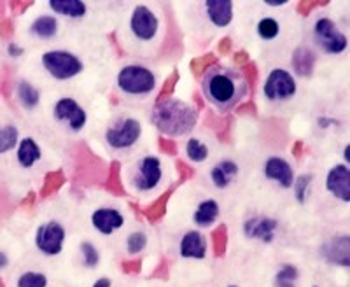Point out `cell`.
Wrapping results in <instances>:
<instances>
[{"mask_svg": "<svg viewBox=\"0 0 350 287\" xmlns=\"http://www.w3.org/2000/svg\"><path fill=\"white\" fill-rule=\"evenodd\" d=\"M202 93L212 107L221 112L230 111L245 98L247 81L235 68L214 65L203 74Z\"/></svg>", "mask_w": 350, "mask_h": 287, "instance_id": "6da1fadb", "label": "cell"}, {"mask_svg": "<svg viewBox=\"0 0 350 287\" xmlns=\"http://www.w3.org/2000/svg\"><path fill=\"white\" fill-rule=\"evenodd\" d=\"M151 121L159 132L168 137H183L193 132L198 123V111L183 100H161L152 107Z\"/></svg>", "mask_w": 350, "mask_h": 287, "instance_id": "7a4b0ae2", "label": "cell"}, {"mask_svg": "<svg viewBox=\"0 0 350 287\" xmlns=\"http://www.w3.org/2000/svg\"><path fill=\"white\" fill-rule=\"evenodd\" d=\"M156 74L151 68L144 65H124L118 76H116V86L123 95L133 96V98H144L151 95L156 88Z\"/></svg>", "mask_w": 350, "mask_h": 287, "instance_id": "3957f363", "label": "cell"}, {"mask_svg": "<svg viewBox=\"0 0 350 287\" xmlns=\"http://www.w3.org/2000/svg\"><path fill=\"white\" fill-rule=\"evenodd\" d=\"M142 137V124L139 120L130 116L120 118L107 126L104 133L105 144L114 151L131 149Z\"/></svg>", "mask_w": 350, "mask_h": 287, "instance_id": "277c9868", "label": "cell"}, {"mask_svg": "<svg viewBox=\"0 0 350 287\" xmlns=\"http://www.w3.org/2000/svg\"><path fill=\"white\" fill-rule=\"evenodd\" d=\"M42 67L56 81H70L84 70V64L79 56L65 49H55L42 55Z\"/></svg>", "mask_w": 350, "mask_h": 287, "instance_id": "5b68a950", "label": "cell"}, {"mask_svg": "<svg viewBox=\"0 0 350 287\" xmlns=\"http://www.w3.org/2000/svg\"><path fill=\"white\" fill-rule=\"evenodd\" d=\"M314 40L326 55H342L349 48V39L331 18L323 16L314 23Z\"/></svg>", "mask_w": 350, "mask_h": 287, "instance_id": "8992f818", "label": "cell"}, {"mask_svg": "<svg viewBox=\"0 0 350 287\" xmlns=\"http://www.w3.org/2000/svg\"><path fill=\"white\" fill-rule=\"evenodd\" d=\"M161 179H163V165L158 156H142L131 168V186L137 191H152L158 188Z\"/></svg>", "mask_w": 350, "mask_h": 287, "instance_id": "52a82bcc", "label": "cell"}, {"mask_svg": "<svg viewBox=\"0 0 350 287\" xmlns=\"http://www.w3.org/2000/svg\"><path fill=\"white\" fill-rule=\"evenodd\" d=\"M298 92V84H296L295 76L286 68H273L267 76L262 93L265 98L270 102H287Z\"/></svg>", "mask_w": 350, "mask_h": 287, "instance_id": "ba28073f", "label": "cell"}, {"mask_svg": "<svg viewBox=\"0 0 350 287\" xmlns=\"http://www.w3.org/2000/svg\"><path fill=\"white\" fill-rule=\"evenodd\" d=\"M128 27H130L131 36L139 42H152L159 32V18L148 5H137L131 11Z\"/></svg>", "mask_w": 350, "mask_h": 287, "instance_id": "9c48e42d", "label": "cell"}, {"mask_svg": "<svg viewBox=\"0 0 350 287\" xmlns=\"http://www.w3.org/2000/svg\"><path fill=\"white\" fill-rule=\"evenodd\" d=\"M53 116L58 123L64 124L67 130L74 133H79L88 123V112L84 111L83 105L74 98L64 96L53 107Z\"/></svg>", "mask_w": 350, "mask_h": 287, "instance_id": "30bf717a", "label": "cell"}, {"mask_svg": "<svg viewBox=\"0 0 350 287\" xmlns=\"http://www.w3.org/2000/svg\"><path fill=\"white\" fill-rule=\"evenodd\" d=\"M65 236H67L65 228L58 221H49L37 230L36 245L42 254L58 256L64 251Z\"/></svg>", "mask_w": 350, "mask_h": 287, "instance_id": "8fae6325", "label": "cell"}, {"mask_svg": "<svg viewBox=\"0 0 350 287\" xmlns=\"http://www.w3.org/2000/svg\"><path fill=\"white\" fill-rule=\"evenodd\" d=\"M326 189L343 204L350 202V170L345 163L334 165L326 177Z\"/></svg>", "mask_w": 350, "mask_h": 287, "instance_id": "7c38bea8", "label": "cell"}, {"mask_svg": "<svg viewBox=\"0 0 350 287\" xmlns=\"http://www.w3.org/2000/svg\"><path fill=\"white\" fill-rule=\"evenodd\" d=\"M262 174L265 177L273 182H277L279 186H282L284 189L293 188V182H295V172L293 167L289 165V161L280 158V156H270L265 165H262Z\"/></svg>", "mask_w": 350, "mask_h": 287, "instance_id": "4fadbf2b", "label": "cell"}, {"mask_svg": "<svg viewBox=\"0 0 350 287\" xmlns=\"http://www.w3.org/2000/svg\"><path fill=\"white\" fill-rule=\"evenodd\" d=\"M92 224L100 235L109 236L123 228L124 215L121 214L118 208H111V207L96 208V210L92 214Z\"/></svg>", "mask_w": 350, "mask_h": 287, "instance_id": "5bb4252c", "label": "cell"}, {"mask_svg": "<svg viewBox=\"0 0 350 287\" xmlns=\"http://www.w3.org/2000/svg\"><path fill=\"white\" fill-rule=\"evenodd\" d=\"M179 254L186 260H203L207 256V240L200 232H187L179 243Z\"/></svg>", "mask_w": 350, "mask_h": 287, "instance_id": "9a60e30c", "label": "cell"}, {"mask_svg": "<svg viewBox=\"0 0 350 287\" xmlns=\"http://www.w3.org/2000/svg\"><path fill=\"white\" fill-rule=\"evenodd\" d=\"M277 226H279V223L271 219V217H252V219L245 221L243 232H245V236H249V238H258L268 243L273 240Z\"/></svg>", "mask_w": 350, "mask_h": 287, "instance_id": "2e32d148", "label": "cell"}, {"mask_svg": "<svg viewBox=\"0 0 350 287\" xmlns=\"http://www.w3.org/2000/svg\"><path fill=\"white\" fill-rule=\"evenodd\" d=\"M205 14L214 27L224 28L233 20V2L230 0H207Z\"/></svg>", "mask_w": 350, "mask_h": 287, "instance_id": "e0dca14e", "label": "cell"}, {"mask_svg": "<svg viewBox=\"0 0 350 287\" xmlns=\"http://www.w3.org/2000/svg\"><path fill=\"white\" fill-rule=\"evenodd\" d=\"M239 165L233 160H221L217 165H214V168L211 170V180L215 188L226 189L235 177L239 176Z\"/></svg>", "mask_w": 350, "mask_h": 287, "instance_id": "ac0fdd59", "label": "cell"}, {"mask_svg": "<svg viewBox=\"0 0 350 287\" xmlns=\"http://www.w3.org/2000/svg\"><path fill=\"white\" fill-rule=\"evenodd\" d=\"M16 158H18V163H20L23 168H32L33 165L42 158L40 146L32 139V137H27V139H23L20 144H18Z\"/></svg>", "mask_w": 350, "mask_h": 287, "instance_id": "d6986e66", "label": "cell"}, {"mask_svg": "<svg viewBox=\"0 0 350 287\" xmlns=\"http://www.w3.org/2000/svg\"><path fill=\"white\" fill-rule=\"evenodd\" d=\"M49 8L60 14V16L72 18V20H81L86 16L88 5L81 0H49Z\"/></svg>", "mask_w": 350, "mask_h": 287, "instance_id": "ffe728a7", "label": "cell"}, {"mask_svg": "<svg viewBox=\"0 0 350 287\" xmlns=\"http://www.w3.org/2000/svg\"><path fill=\"white\" fill-rule=\"evenodd\" d=\"M58 20L55 16H49V14H44V16H39L32 25H30V33L39 39H53V37L58 33Z\"/></svg>", "mask_w": 350, "mask_h": 287, "instance_id": "44dd1931", "label": "cell"}, {"mask_svg": "<svg viewBox=\"0 0 350 287\" xmlns=\"http://www.w3.org/2000/svg\"><path fill=\"white\" fill-rule=\"evenodd\" d=\"M217 217H219V205L215 200H203L202 204L198 205V208L195 210V214H193L195 223L202 228L214 224Z\"/></svg>", "mask_w": 350, "mask_h": 287, "instance_id": "7402d4cb", "label": "cell"}, {"mask_svg": "<svg viewBox=\"0 0 350 287\" xmlns=\"http://www.w3.org/2000/svg\"><path fill=\"white\" fill-rule=\"evenodd\" d=\"M349 236H342V238L334 240V245H327L326 258L333 263H338L342 266H349Z\"/></svg>", "mask_w": 350, "mask_h": 287, "instance_id": "603a6c76", "label": "cell"}, {"mask_svg": "<svg viewBox=\"0 0 350 287\" xmlns=\"http://www.w3.org/2000/svg\"><path fill=\"white\" fill-rule=\"evenodd\" d=\"M16 95L18 100L23 104V107L30 109V111L36 109L40 102L39 90H37L32 83H28V81H20V83H18Z\"/></svg>", "mask_w": 350, "mask_h": 287, "instance_id": "cb8c5ba5", "label": "cell"}, {"mask_svg": "<svg viewBox=\"0 0 350 287\" xmlns=\"http://www.w3.org/2000/svg\"><path fill=\"white\" fill-rule=\"evenodd\" d=\"M208 154H211V151H208L207 144L202 142V140L196 139V137H191V139L186 142V156L191 161H195V163L207 161Z\"/></svg>", "mask_w": 350, "mask_h": 287, "instance_id": "d4e9b609", "label": "cell"}, {"mask_svg": "<svg viewBox=\"0 0 350 287\" xmlns=\"http://www.w3.org/2000/svg\"><path fill=\"white\" fill-rule=\"evenodd\" d=\"M256 32H258L259 39L275 40L280 33V23L275 20V18L265 16L258 21V25H256Z\"/></svg>", "mask_w": 350, "mask_h": 287, "instance_id": "484cf974", "label": "cell"}, {"mask_svg": "<svg viewBox=\"0 0 350 287\" xmlns=\"http://www.w3.org/2000/svg\"><path fill=\"white\" fill-rule=\"evenodd\" d=\"M18 146V128L12 124L0 126V154L12 151Z\"/></svg>", "mask_w": 350, "mask_h": 287, "instance_id": "4316f807", "label": "cell"}, {"mask_svg": "<svg viewBox=\"0 0 350 287\" xmlns=\"http://www.w3.org/2000/svg\"><path fill=\"white\" fill-rule=\"evenodd\" d=\"M298 277V268L293 264H284L275 275V287H296Z\"/></svg>", "mask_w": 350, "mask_h": 287, "instance_id": "83f0119b", "label": "cell"}, {"mask_svg": "<svg viewBox=\"0 0 350 287\" xmlns=\"http://www.w3.org/2000/svg\"><path fill=\"white\" fill-rule=\"evenodd\" d=\"M16 287H48V277L42 271H25L18 279Z\"/></svg>", "mask_w": 350, "mask_h": 287, "instance_id": "f1b7e54d", "label": "cell"}, {"mask_svg": "<svg viewBox=\"0 0 350 287\" xmlns=\"http://www.w3.org/2000/svg\"><path fill=\"white\" fill-rule=\"evenodd\" d=\"M81 256H83V263L88 268H95L100 263V252L92 242L81 243Z\"/></svg>", "mask_w": 350, "mask_h": 287, "instance_id": "f546056e", "label": "cell"}, {"mask_svg": "<svg viewBox=\"0 0 350 287\" xmlns=\"http://www.w3.org/2000/svg\"><path fill=\"white\" fill-rule=\"evenodd\" d=\"M146 245H148V236L142 232L131 233L126 238V249L130 254H139V252H142L146 249Z\"/></svg>", "mask_w": 350, "mask_h": 287, "instance_id": "4dcf8cb0", "label": "cell"}, {"mask_svg": "<svg viewBox=\"0 0 350 287\" xmlns=\"http://www.w3.org/2000/svg\"><path fill=\"white\" fill-rule=\"evenodd\" d=\"M310 184H312L310 174H303V176H299L298 179H295V182H293V186H295V195L296 198H298L299 204H305L306 193H308Z\"/></svg>", "mask_w": 350, "mask_h": 287, "instance_id": "1f68e13d", "label": "cell"}, {"mask_svg": "<svg viewBox=\"0 0 350 287\" xmlns=\"http://www.w3.org/2000/svg\"><path fill=\"white\" fill-rule=\"evenodd\" d=\"M262 4L268 8H282L287 4V0H262Z\"/></svg>", "mask_w": 350, "mask_h": 287, "instance_id": "d6a6232c", "label": "cell"}, {"mask_svg": "<svg viewBox=\"0 0 350 287\" xmlns=\"http://www.w3.org/2000/svg\"><path fill=\"white\" fill-rule=\"evenodd\" d=\"M93 287H112V284H111V280L109 279H98V280H95V284H93Z\"/></svg>", "mask_w": 350, "mask_h": 287, "instance_id": "836d02e7", "label": "cell"}, {"mask_svg": "<svg viewBox=\"0 0 350 287\" xmlns=\"http://www.w3.org/2000/svg\"><path fill=\"white\" fill-rule=\"evenodd\" d=\"M9 55H11V56H20V55H23V49H21L20 46L11 44V46H9Z\"/></svg>", "mask_w": 350, "mask_h": 287, "instance_id": "e575fe53", "label": "cell"}, {"mask_svg": "<svg viewBox=\"0 0 350 287\" xmlns=\"http://www.w3.org/2000/svg\"><path fill=\"white\" fill-rule=\"evenodd\" d=\"M9 264V260H8V256L4 254V252L0 251V270H4L5 266Z\"/></svg>", "mask_w": 350, "mask_h": 287, "instance_id": "d590c367", "label": "cell"}, {"mask_svg": "<svg viewBox=\"0 0 350 287\" xmlns=\"http://www.w3.org/2000/svg\"><path fill=\"white\" fill-rule=\"evenodd\" d=\"M228 287H239V286H228Z\"/></svg>", "mask_w": 350, "mask_h": 287, "instance_id": "8d00e7d4", "label": "cell"}, {"mask_svg": "<svg viewBox=\"0 0 350 287\" xmlns=\"http://www.w3.org/2000/svg\"><path fill=\"white\" fill-rule=\"evenodd\" d=\"M314 287H317V286H314Z\"/></svg>", "mask_w": 350, "mask_h": 287, "instance_id": "74e56055", "label": "cell"}]
</instances>
